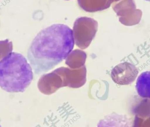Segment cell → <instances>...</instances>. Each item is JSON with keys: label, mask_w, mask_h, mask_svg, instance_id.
Listing matches in <instances>:
<instances>
[{"label": "cell", "mask_w": 150, "mask_h": 127, "mask_svg": "<svg viewBox=\"0 0 150 127\" xmlns=\"http://www.w3.org/2000/svg\"><path fill=\"white\" fill-rule=\"evenodd\" d=\"M74 40L72 29L54 24L40 31L32 42L27 58L36 74L52 69L73 51Z\"/></svg>", "instance_id": "cell-1"}, {"label": "cell", "mask_w": 150, "mask_h": 127, "mask_svg": "<svg viewBox=\"0 0 150 127\" xmlns=\"http://www.w3.org/2000/svg\"><path fill=\"white\" fill-rule=\"evenodd\" d=\"M33 78L31 66L21 54L9 53L0 60V87L4 90L23 92Z\"/></svg>", "instance_id": "cell-2"}, {"label": "cell", "mask_w": 150, "mask_h": 127, "mask_svg": "<svg viewBox=\"0 0 150 127\" xmlns=\"http://www.w3.org/2000/svg\"><path fill=\"white\" fill-rule=\"evenodd\" d=\"M98 30L96 20L87 17L76 19L73 27V36L75 44L81 49L87 48L95 38Z\"/></svg>", "instance_id": "cell-3"}, {"label": "cell", "mask_w": 150, "mask_h": 127, "mask_svg": "<svg viewBox=\"0 0 150 127\" xmlns=\"http://www.w3.org/2000/svg\"><path fill=\"white\" fill-rule=\"evenodd\" d=\"M112 9L119 17V21L126 26H132L140 23L142 16L141 10L136 8L134 0H120L115 2Z\"/></svg>", "instance_id": "cell-4"}, {"label": "cell", "mask_w": 150, "mask_h": 127, "mask_svg": "<svg viewBox=\"0 0 150 127\" xmlns=\"http://www.w3.org/2000/svg\"><path fill=\"white\" fill-rule=\"evenodd\" d=\"M138 74V69L134 65L123 62L116 65L112 69L111 77L116 84L128 85L136 80Z\"/></svg>", "instance_id": "cell-5"}, {"label": "cell", "mask_w": 150, "mask_h": 127, "mask_svg": "<svg viewBox=\"0 0 150 127\" xmlns=\"http://www.w3.org/2000/svg\"><path fill=\"white\" fill-rule=\"evenodd\" d=\"M57 70L61 75L64 87L78 89L83 86L86 82V68L83 66L78 69L61 67Z\"/></svg>", "instance_id": "cell-6"}, {"label": "cell", "mask_w": 150, "mask_h": 127, "mask_svg": "<svg viewBox=\"0 0 150 127\" xmlns=\"http://www.w3.org/2000/svg\"><path fill=\"white\" fill-rule=\"evenodd\" d=\"M38 84L40 91L46 95H52L60 88L64 87L62 77L56 70L43 75Z\"/></svg>", "instance_id": "cell-7"}, {"label": "cell", "mask_w": 150, "mask_h": 127, "mask_svg": "<svg viewBox=\"0 0 150 127\" xmlns=\"http://www.w3.org/2000/svg\"><path fill=\"white\" fill-rule=\"evenodd\" d=\"M131 119L123 115L112 114L105 116L99 122L98 127H137Z\"/></svg>", "instance_id": "cell-8"}, {"label": "cell", "mask_w": 150, "mask_h": 127, "mask_svg": "<svg viewBox=\"0 0 150 127\" xmlns=\"http://www.w3.org/2000/svg\"><path fill=\"white\" fill-rule=\"evenodd\" d=\"M79 7L86 12H94L108 9L114 0H77Z\"/></svg>", "instance_id": "cell-9"}, {"label": "cell", "mask_w": 150, "mask_h": 127, "mask_svg": "<svg viewBox=\"0 0 150 127\" xmlns=\"http://www.w3.org/2000/svg\"><path fill=\"white\" fill-rule=\"evenodd\" d=\"M86 53L82 50H73L66 58V65L72 69L79 68L84 66L86 61Z\"/></svg>", "instance_id": "cell-10"}, {"label": "cell", "mask_w": 150, "mask_h": 127, "mask_svg": "<svg viewBox=\"0 0 150 127\" xmlns=\"http://www.w3.org/2000/svg\"><path fill=\"white\" fill-rule=\"evenodd\" d=\"M136 89L140 96L150 99V71L143 72L138 77Z\"/></svg>", "instance_id": "cell-11"}, {"label": "cell", "mask_w": 150, "mask_h": 127, "mask_svg": "<svg viewBox=\"0 0 150 127\" xmlns=\"http://www.w3.org/2000/svg\"><path fill=\"white\" fill-rule=\"evenodd\" d=\"M120 1V0H114V2H115L119 1Z\"/></svg>", "instance_id": "cell-12"}, {"label": "cell", "mask_w": 150, "mask_h": 127, "mask_svg": "<svg viewBox=\"0 0 150 127\" xmlns=\"http://www.w3.org/2000/svg\"><path fill=\"white\" fill-rule=\"evenodd\" d=\"M145 1H150V0H145Z\"/></svg>", "instance_id": "cell-13"}, {"label": "cell", "mask_w": 150, "mask_h": 127, "mask_svg": "<svg viewBox=\"0 0 150 127\" xmlns=\"http://www.w3.org/2000/svg\"><path fill=\"white\" fill-rule=\"evenodd\" d=\"M66 1H69V0H66Z\"/></svg>", "instance_id": "cell-14"}, {"label": "cell", "mask_w": 150, "mask_h": 127, "mask_svg": "<svg viewBox=\"0 0 150 127\" xmlns=\"http://www.w3.org/2000/svg\"><path fill=\"white\" fill-rule=\"evenodd\" d=\"M0 127H1V126H0Z\"/></svg>", "instance_id": "cell-15"}]
</instances>
